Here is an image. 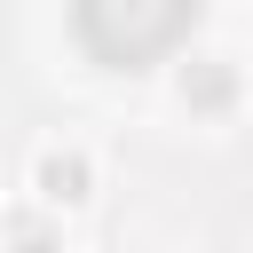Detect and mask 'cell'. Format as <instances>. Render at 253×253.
Listing matches in <instances>:
<instances>
[{"label": "cell", "mask_w": 253, "mask_h": 253, "mask_svg": "<svg viewBox=\"0 0 253 253\" xmlns=\"http://www.w3.org/2000/svg\"><path fill=\"white\" fill-rule=\"evenodd\" d=\"M71 16H79V40L103 63H150L190 32L198 0H79Z\"/></svg>", "instance_id": "6da1fadb"}]
</instances>
